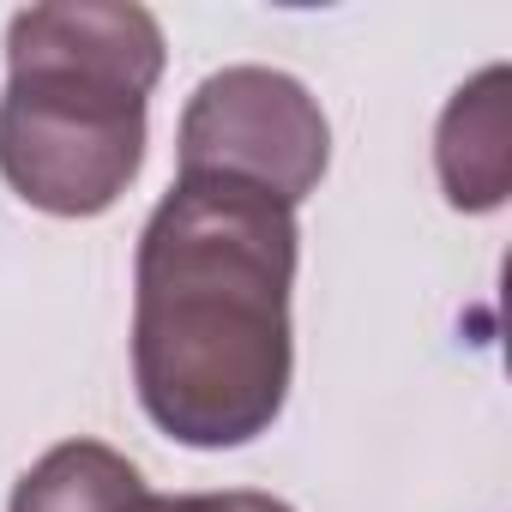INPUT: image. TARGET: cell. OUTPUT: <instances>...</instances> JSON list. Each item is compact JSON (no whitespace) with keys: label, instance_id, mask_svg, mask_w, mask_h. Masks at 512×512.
<instances>
[{"label":"cell","instance_id":"5b68a950","mask_svg":"<svg viewBox=\"0 0 512 512\" xmlns=\"http://www.w3.org/2000/svg\"><path fill=\"white\" fill-rule=\"evenodd\" d=\"M151 488L139 464L103 440L49 446L13 488L7 512H145Z\"/></svg>","mask_w":512,"mask_h":512},{"label":"cell","instance_id":"277c9868","mask_svg":"<svg viewBox=\"0 0 512 512\" xmlns=\"http://www.w3.org/2000/svg\"><path fill=\"white\" fill-rule=\"evenodd\" d=\"M506 67H482L470 85L452 91L440 133H434V169L452 211H500L512 187V145H506Z\"/></svg>","mask_w":512,"mask_h":512},{"label":"cell","instance_id":"7a4b0ae2","mask_svg":"<svg viewBox=\"0 0 512 512\" xmlns=\"http://www.w3.org/2000/svg\"><path fill=\"white\" fill-rule=\"evenodd\" d=\"M163 25L133 0H49L7 25L0 175L49 217H103L145 169Z\"/></svg>","mask_w":512,"mask_h":512},{"label":"cell","instance_id":"3957f363","mask_svg":"<svg viewBox=\"0 0 512 512\" xmlns=\"http://www.w3.org/2000/svg\"><path fill=\"white\" fill-rule=\"evenodd\" d=\"M175 157L181 175H223L296 211L332 163V127L302 79L278 67H223L193 85Z\"/></svg>","mask_w":512,"mask_h":512},{"label":"cell","instance_id":"6da1fadb","mask_svg":"<svg viewBox=\"0 0 512 512\" xmlns=\"http://www.w3.org/2000/svg\"><path fill=\"white\" fill-rule=\"evenodd\" d=\"M296 260V211L223 175H175L145 217L133 253V386L175 446L229 452L284 416Z\"/></svg>","mask_w":512,"mask_h":512},{"label":"cell","instance_id":"8992f818","mask_svg":"<svg viewBox=\"0 0 512 512\" xmlns=\"http://www.w3.org/2000/svg\"><path fill=\"white\" fill-rule=\"evenodd\" d=\"M145 512H296L278 494H253V488H223V494H151Z\"/></svg>","mask_w":512,"mask_h":512}]
</instances>
